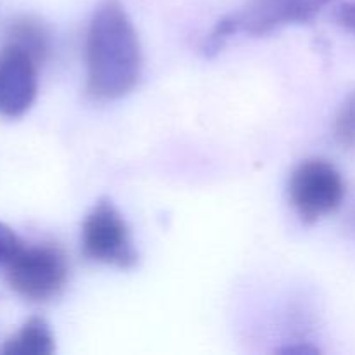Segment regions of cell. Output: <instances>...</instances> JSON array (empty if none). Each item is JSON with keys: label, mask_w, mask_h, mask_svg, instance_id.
Instances as JSON below:
<instances>
[{"label": "cell", "mask_w": 355, "mask_h": 355, "mask_svg": "<svg viewBox=\"0 0 355 355\" xmlns=\"http://www.w3.org/2000/svg\"><path fill=\"white\" fill-rule=\"evenodd\" d=\"M333 0H250L238 12L222 17L205 40V55L218 54L236 33L262 37L276 28L314 19Z\"/></svg>", "instance_id": "7a4b0ae2"}, {"label": "cell", "mask_w": 355, "mask_h": 355, "mask_svg": "<svg viewBox=\"0 0 355 355\" xmlns=\"http://www.w3.org/2000/svg\"><path fill=\"white\" fill-rule=\"evenodd\" d=\"M82 248L92 262L120 269H130L139 260L127 222L106 198L97 201L83 220Z\"/></svg>", "instance_id": "277c9868"}, {"label": "cell", "mask_w": 355, "mask_h": 355, "mask_svg": "<svg viewBox=\"0 0 355 355\" xmlns=\"http://www.w3.org/2000/svg\"><path fill=\"white\" fill-rule=\"evenodd\" d=\"M347 227H349V231L352 232V234H355V207L354 210L350 211L349 218H347Z\"/></svg>", "instance_id": "4fadbf2b"}, {"label": "cell", "mask_w": 355, "mask_h": 355, "mask_svg": "<svg viewBox=\"0 0 355 355\" xmlns=\"http://www.w3.org/2000/svg\"><path fill=\"white\" fill-rule=\"evenodd\" d=\"M343 196L342 173L326 159H307L291 173L290 200L305 224H314L338 210Z\"/></svg>", "instance_id": "5b68a950"}, {"label": "cell", "mask_w": 355, "mask_h": 355, "mask_svg": "<svg viewBox=\"0 0 355 355\" xmlns=\"http://www.w3.org/2000/svg\"><path fill=\"white\" fill-rule=\"evenodd\" d=\"M6 281L10 290L30 302L58 297L68 281V262L58 246H23L7 262Z\"/></svg>", "instance_id": "3957f363"}, {"label": "cell", "mask_w": 355, "mask_h": 355, "mask_svg": "<svg viewBox=\"0 0 355 355\" xmlns=\"http://www.w3.org/2000/svg\"><path fill=\"white\" fill-rule=\"evenodd\" d=\"M336 21L340 26L355 33V2H347L336 9Z\"/></svg>", "instance_id": "8fae6325"}, {"label": "cell", "mask_w": 355, "mask_h": 355, "mask_svg": "<svg viewBox=\"0 0 355 355\" xmlns=\"http://www.w3.org/2000/svg\"><path fill=\"white\" fill-rule=\"evenodd\" d=\"M21 248V241L9 225L0 222V267L7 266L10 259L16 255L17 250Z\"/></svg>", "instance_id": "30bf717a"}, {"label": "cell", "mask_w": 355, "mask_h": 355, "mask_svg": "<svg viewBox=\"0 0 355 355\" xmlns=\"http://www.w3.org/2000/svg\"><path fill=\"white\" fill-rule=\"evenodd\" d=\"M335 139L342 148H355V90L349 94L335 118Z\"/></svg>", "instance_id": "9c48e42d"}, {"label": "cell", "mask_w": 355, "mask_h": 355, "mask_svg": "<svg viewBox=\"0 0 355 355\" xmlns=\"http://www.w3.org/2000/svg\"><path fill=\"white\" fill-rule=\"evenodd\" d=\"M137 31L120 0L97 6L87 33V90L99 101L127 96L141 76Z\"/></svg>", "instance_id": "6da1fadb"}, {"label": "cell", "mask_w": 355, "mask_h": 355, "mask_svg": "<svg viewBox=\"0 0 355 355\" xmlns=\"http://www.w3.org/2000/svg\"><path fill=\"white\" fill-rule=\"evenodd\" d=\"M38 62L24 49L7 42L0 49V116L19 118L38 94Z\"/></svg>", "instance_id": "8992f818"}, {"label": "cell", "mask_w": 355, "mask_h": 355, "mask_svg": "<svg viewBox=\"0 0 355 355\" xmlns=\"http://www.w3.org/2000/svg\"><path fill=\"white\" fill-rule=\"evenodd\" d=\"M54 350V335L45 319L31 318L3 343L0 352L6 355H52Z\"/></svg>", "instance_id": "52a82bcc"}, {"label": "cell", "mask_w": 355, "mask_h": 355, "mask_svg": "<svg viewBox=\"0 0 355 355\" xmlns=\"http://www.w3.org/2000/svg\"><path fill=\"white\" fill-rule=\"evenodd\" d=\"M283 354H318V350L311 349V347H288V349L281 350Z\"/></svg>", "instance_id": "7c38bea8"}, {"label": "cell", "mask_w": 355, "mask_h": 355, "mask_svg": "<svg viewBox=\"0 0 355 355\" xmlns=\"http://www.w3.org/2000/svg\"><path fill=\"white\" fill-rule=\"evenodd\" d=\"M9 44L24 49L35 61L40 64L49 54V31L38 21L31 17H21V19L10 23L7 30Z\"/></svg>", "instance_id": "ba28073f"}]
</instances>
